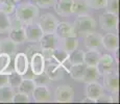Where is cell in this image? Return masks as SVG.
Segmentation results:
<instances>
[{
  "instance_id": "cell-24",
  "label": "cell",
  "mask_w": 120,
  "mask_h": 104,
  "mask_svg": "<svg viewBox=\"0 0 120 104\" xmlns=\"http://www.w3.org/2000/svg\"><path fill=\"white\" fill-rule=\"evenodd\" d=\"M86 68L85 64H76V65H71V67L69 68V75L71 76V78L77 81H82V76H84V71Z\"/></svg>"
},
{
  "instance_id": "cell-44",
  "label": "cell",
  "mask_w": 120,
  "mask_h": 104,
  "mask_svg": "<svg viewBox=\"0 0 120 104\" xmlns=\"http://www.w3.org/2000/svg\"><path fill=\"white\" fill-rule=\"evenodd\" d=\"M0 3H1V0H0Z\"/></svg>"
},
{
  "instance_id": "cell-26",
  "label": "cell",
  "mask_w": 120,
  "mask_h": 104,
  "mask_svg": "<svg viewBox=\"0 0 120 104\" xmlns=\"http://www.w3.org/2000/svg\"><path fill=\"white\" fill-rule=\"evenodd\" d=\"M67 59H68V52L65 51L63 48L56 47L52 50L51 53V61H54L59 65H63Z\"/></svg>"
},
{
  "instance_id": "cell-20",
  "label": "cell",
  "mask_w": 120,
  "mask_h": 104,
  "mask_svg": "<svg viewBox=\"0 0 120 104\" xmlns=\"http://www.w3.org/2000/svg\"><path fill=\"white\" fill-rule=\"evenodd\" d=\"M90 6L87 0H73L71 6V14L76 16L87 15L89 14Z\"/></svg>"
},
{
  "instance_id": "cell-10",
  "label": "cell",
  "mask_w": 120,
  "mask_h": 104,
  "mask_svg": "<svg viewBox=\"0 0 120 104\" xmlns=\"http://www.w3.org/2000/svg\"><path fill=\"white\" fill-rule=\"evenodd\" d=\"M29 69V59L26 54L23 52H19L15 54L14 58V71L20 75H25Z\"/></svg>"
},
{
  "instance_id": "cell-5",
  "label": "cell",
  "mask_w": 120,
  "mask_h": 104,
  "mask_svg": "<svg viewBox=\"0 0 120 104\" xmlns=\"http://www.w3.org/2000/svg\"><path fill=\"white\" fill-rule=\"evenodd\" d=\"M74 99V90L70 85H59L54 91V101L57 103H70Z\"/></svg>"
},
{
  "instance_id": "cell-11",
  "label": "cell",
  "mask_w": 120,
  "mask_h": 104,
  "mask_svg": "<svg viewBox=\"0 0 120 104\" xmlns=\"http://www.w3.org/2000/svg\"><path fill=\"white\" fill-rule=\"evenodd\" d=\"M53 33L55 34V36H56L59 40L76 36V32L74 30L73 24H71V23H69V22H64V21L57 23Z\"/></svg>"
},
{
  "instance_id": "cell-39",
  "label": "cell",
  "mask_w": 120,
  "mask_h": 104,
  "mask_svg": "<svg viewBox=\"0 0 120 104\" xmlns=\"http://www.w3.org/2000/svg\"><path fill=\"white\" fill-rule=\"evenodd\" d=\"M8 85V76L6 73L0 72V87Z\"/></svg>"
},
{
  "instance_id": "cell-13",
  "label": "cell",
  "mask_w": 120,
  "mask_h": 104,
  "mask_svg": "<svg viewBox=\"0 0 120 104\" xmlns=\"http://www.w3.org/2000/svg\"><path fill=\"white\" fill-rule=\"evenodd\" d=\"M45 65H46V61L44 58L43 54L41 53V51L36 52L29 58V68H30L34 75L43 73L44 69H45Z\"/></svg>"
},
{
  "instance_id": "cell-32",
  "label": "cell",
  "mask_w": 120,
  "mask_h": 104,
  "mask_svg": "<svg viewBox=\"0 0 120 104\" xmlns=\"http://www.w3.org/2000/svg\"><path fill=\"white\" fill-rule=\"evenodd\" d=\"M33 80H34V82L36 85H47L48 86V85L50 84V82H51V80H50L49 77L46 75L45 72L34 75Z\"/></svg>"
},
{
  "instance_id": "cell-23",
  "label": "cell",
  "mask_w": 120,
  "mask_h": 104,
  "mask_svg": "<svg viewBox=\"0 0 120 104\" xmlns=\"http://www.w3.org/2000/svg\"><path fill=\"white\" fill-rule=\"evenodd\" d=\"M59 42L61 43V48H63L68 53L77 49L78 45H79V42H78V39L76 38V36H69V38H66V39H62V40H59Z\"/></svg>"
},
{
  "instance_id": "cell-1",
  "label": "cell",
  "mask_w": 120,
  "mask_h": 104,
  "mask_svg": "<svg viewBox=\"0 0 120 104\" xmlns=\"http://www.w3.org/2000/svg\"><path fill=\"white\" fill-rule=\"evenodd\" d=\"M14 14L16 19L25 25L38 21L40 16V10L37 4H34L31 2H21L16 4Z\"/></svg>"
},
{
  "instance_id": "cell-6",
  "label": "cell",
  "mask_w": 120,
  "mask_h": 104,
  "mask_svg": "<svg viewBox=\"0 0 120 104\" xmlns=\"http://www.w3.org/2000/svg\"><path fill=\"white\" fill-rule=\"evenodd\" d=\"M103 89H105L111 95L118 94L119 77L117 71H112L103 75Z\"/></svg>"
},
{
  "instance_id": "cell-30",
  "label": "cell",
  "mask_w": 120,
  "mask_h": 104,
  "mask_svg": "<svg viewBox=\"0 0 120 104\" xmlns=\"http://www.w3.org/2000/svg\"><path fill=\"white\" fill-rule=\"evenodd\" d=\"M68 61L71 65L84 64V51L75 49L68 53Z\"/></svg>"
},
{
  "instance_id": "cell-3",
  "label": "cell",
  "mask_w": 120,
  "mask_h": 104,
  "mask_svg": "<svg viewBox=\"0 0 120 104\" xmlns=\"http://www.w3.org/2000/svg\"><path fill=\"white\" fill-rule=\"evenodd\" d=\"M99 25L101 29L107 32H112L117 29L118 25V15L110 11H105L99 16Z\"/></svg>"
},
{
  "instance_id": "cell-22",
  "label": "cell",
  "mask_w": 120,
  "mask_h": 104,
  "mask_svg": "<svg viewBox=\"0 0 120 104\" xmlns=\"http://www.w3.org/2000/svg\"><path fill=\"white\" fill-rule=\"evenodd\" d=\"M8 33V38L17 45H20V44H23L24 42H26L24 26L17 27V28H11Z\"/></svg>"
},
{
  "instance_id": "cell-38",
  "label": "cell",
  "mask_w": 120,
  "mask_h": 104,
  "mask_svg": "<svg viewBox=\"0 0 120 104\" xmlns=\"http://www.w3.org/2000/svg\"><path fill=\"white\" fill-rule=\"evenodd\" d=\"M54 2L55 0H38L36 3L41 8H49L54 5Z\"/></svg>"
},
{
  "instance_id": "cell-21",
  "label": "cell",
  "mask_w": 120,
  "mask_h": 104,
  "mask_svg": "<svg viewBox=\"0 0 120 104\" xmlns=\"http://www.w3.org/2000/svg\"><path fill=\"white\" fill-rule=\"evenodd\" d=\"M17 44L14 43L10 38H3L0 40V52L14 56L17 53Z\"/></svg>"
},
{
  "instance_id": "cell-40",
  "label": "cell",
  "mask_w": 120,
  "mask_h": 104,
  "mask_svg": "<svg viewBox=\"0 0 120 104\" xmlns=\"http://www.w3.org/2000/svg\"><path fill=\"white\" fill-rule=\"evenodd\" d=\"M82 102H91V103H93L94 101L92 100V99H90V98H87V97H85V99L82 101Z\"/></svg>"
},
{
  "instance_id": "cell-34",
  "label": "cell",
  "mask_w": 120,
  "mask_h": 104,
  "mask_svg": "<svg viewBox=\"0 0 120 104\" xmlns=\"http://www.w3.org/2000/svg\"><path fill=\"white\" fill-rule=\"evenodd\" d=\"M29 101H30V97L19 91H18V93L14 94L13 99H11L13 103H28Z\"/></svg>"
},
{
  "instance_id": "cell-17",
  "label": "cell",
  "mask_w": 120,
  "mask_h": 104,
  "mask_svg": "<svg viewBox=\"0 0 120 104\" xmlns=\"http://www.w3.org/2000/svg\"><path fill=\"white\" fill-rule=\"evenodd\" d=\"M38 43L41 50H53L59 47V39L54 33H43Z\"/></svg>"
},
{
  "instance_id": "cell-12",
  "label": "cell",
  "mask_w": 120,
  "mask_h": 104,
  "mask_svg": "<svg viewBox=\"0 0 120 104\" xmlns=\"http://www.w3.org/2000/svg\"><path fill=\"white\" fill-rule=\"evenodd\" d=\"M31 97L34 100V102L38 103L49 102L51 100L50 90L47 85H36L31 93Z\"/></svg>"
},
{
  "instance_id": "cell-7",
  "label": "cell",
  "mask_w": 120,
  "mask_h": 104,
  "mask_svg": "<svg viewBox=\"0 0 120 104\" xmlns=\"http://www.w3.org/2000/svg\"><path fill=\"white\" fill-rule=\"evenodd\" d=\"M97 69L100 73V75H105V74L115 71V59L113 55L109 53H105V54H100V57L97 62Z\"/></svg>"
},
{
  "instance_id": "cell-37",
  "label": "cell",
  "mask_w": 120,
  "mask_h": 104,
  "mask_svg": "<svg viewBox=\"0 0 120 104\" xmlns=\"http://www.w3.org/2000/svg\"><path fill=\"white\" fill-rule=\"evenodd\" d=\"M30 44H31V45L27 46L26 52H25V54H26V56L28 57V59L30 58V57L33 56L36 52L41 51V48H40V46H39V45H36V43H30Z\"/></svg>"
},
{
  "instance_id": "cell-9",
  "label": "cell",
  "mask_w": 120,
  "mask_h": 104,
  "mask_svg": "<svg viewBox=\"0 0 120 104\" xmlns=\"http://www.w3.org/2000/svg\"><path fill=\"white\" fill-rule=\"evenodd\" d=\"M44 72L51 81H59L64 78V69L61 65L54 61H48V64L45 65Z\"/></svg>"
},
{
  "instance_id": "cell-14",
  "label": "cell",
  "mask_w": 120,
  "mask_h": 104,
  "mask_svg": "<svg viewBox=\"0 0 120 104\" xmlns=\"http://www.w3.org/2000/svg\"><path fill=\"white\" fill-rule=\"evenodd\" d=\"M84 45L88 50H98L101 47V34L95 30L85 34Z\"/></svg>"
},
{
  "instance_id": "cell-2",
  "label": "cell",
  "mask_w": 120,
  "mask_h": 104,
  "mask_svg": "<svg viewBox=\"0 0 120 104\" xmlns=\"http://www.w3.org/2000/svg\"><path fill=\"white\" fill-rule=\"evenodd\" d=\"M73 27H74V30L76 32V36L79 34V36H84L85 34L95 30L96 27H97V23L93 17H91V16H89V14H87V15L77 16L76 19L73 22Z\"/></svg>"
},
{
  "instance_id": "cell-33",
  "label": "cell",
  "mask_w": 120,
  "mask_h": 104,
  "mask_svg": "<svg viewBox=\"0 0 120 104\" xmlns=\"http://www.w3.org/2000/svg\"><path fill=\"white\" fill-rule=\"evenodd\" d=\"M15 8H16V4L13 2L8 1V0H1V3H0V10L2 11H4L8 15H11V14L15 13Z\"/></svg>"
},
{
  "instance_id": "cell-15",
  "label": "cell",
  "mask_w": 120,
  "mask_h": 104,
  "mask_svg": "<svg viewBox=\"0 0 120 104\" xmlns=\"http://www.w3.org/2000/svg\"><path fill=\"white\" fill-rule=\"evenodd\" d=\"M119 39L118 36L112 32H108L101 36V46L109 52H116L118 50Z\"/></svg>"
},
{
  "instance_id": "cell-18",
  "label": "cell",
  "mask_w": 120,
  "mask_h": 104,
  "mask_svg": "<svg viewBox=\"0 0 120 104\" xmlns=\"http://www.w3.org/2000/svg\"><path fill=\"white\" fill-rule=\"evenodd\" d=\"M73 0H55L54 10L59 15L67 17L71 15V6H72Z\"/></svg>"
},
{
  "instance_id": "cell-41",
  "label": "cell",
  "mask_w": 120,
  "mask_h": 104,
  "mask_svg": "<svg viewBox=\"0 0 120 104\" xmlns=\"http://www.w3.org/2000/svg\"><path fill=\"white\" fill-rule=\"evenodd\" d=\"M8 1H11V2H13V3H15V4H17V3H19L21 0H8Z\"/></svg>"
},
{
  "instance_id": "cell-4",
  "label": "cell",
  "mask_w": 120,
  "mask_h": 104,
  "mask_svg": "<svg viewBox=\"0 0 120 104\" xmlns=\"http://www.w3.org/2000/svg\"><path fill=\"white\" fill-rule=\"evenodd\" d=\"M37 23L39 24L43 33H53L55 27H56V24L59 23V20L52 14L46 13L43 14L42 16H39Z\"/></svg>"
},
{
  "instance_id": "cell-29",
  "label": "cell",
  "mask_w": 120,
  "mask_h": 104,
  "mask_svg": "<svg viewBox=\"0 0 120 104\" xmlns=\"http://www.w3.org/2000/svg\"><path fill=\"white\" fill-rule=\"evenodd\" d=\"M11 19L10 15L5 14L0 10V33H8L11 29Z\"/></svg>"
},
{
  "instance_id": "cell-43",
  "label": "cell",
  "mask_w": 120,
  "mask_h": 104,
  "mask_svg": "<svg viewBox=\"0 0 120 104\" xmlns=\"http://www.w3.org/2000/svg\"><path fill=\"white\" fill-rule=\"evenodd\" d=\"M33 1H34V2H37V1H38V0H33Z\"/></svg>"
},
{
  "instance_id": "cell-27",
  "label": "cell",
  "mask_w": 120,
  "mask_h": 104,
  "mask_svg": "<svg viewBox=\"0 0 120 104\" xmlns=\"http://www.w3.org/2000/svg\"><path fill=\"white\" fill-rule=\"evenodd\" d=\"M34 86H36V84H34L33 78H22V81L20 82L19 86L17 89L19 92H22V93L28 95V96H31Z\"/></svg>"
},
{
  "instance_id": "cell-19",
  "label": "cell",
  "mask_w": 120,
  "mask_h": 104,
  "mask_svg": "<svg viewBox=\"0 0 120 104\" xmlns=\"http://www.w3.org/2000/svg\"><path fill=\"white\" fill-rule=\"evenodd\" d=\"M100 78V73L96 66H86L84 71V76H82V82L89 83L93 81H98Z\"/></svg>"
},
{
  "instance_id": "cell-36",
  "label": "cell",
  "mask_w": 120,
  "mask_h": 104,
  "mask_svg": "<svg viewBox=\"0 0 120 104\" xmlns=\"http://www.w3.org/2000/svg\"><path fill=\"white\" fill-rule=\"evenodd\" d=\"M105 8L107 11L118 15V0H107Z\"/></svg>"
},
{
  "instance_id": "cell-31",
  "label": "cell",
  "mask_w": 120,
  "mask_h": 104,
  "mask_svg": "<svg viewBox=\"0 0 120 104\" xmlns=\"http://www.w3.org/2000/svg\"><path fill=\"white\" fill-rule=\"evenodd\" d=\"M8 85H10L11 87H13V89H17V87L19 86L20 82L22 81L23 76L18 74L17 72H15L14 70L8 73Z\"/></svg>"
},
{
  "instance_id": "cell-28",
  "label": "cell",
  "mask_w": 120,
  "mask_h": 104,
  "mask_svg": "<svg viewBox=\"0 0 120 104\" xmlns=\"http://www.w3.org/2000/svg\"><path fill=\"white\" fill-rule=\"evenodd\" d=\"M14 94H15V91L10 85H5V86L0 87V102L2 103L11 102Z\"/></svg>"
},
{
  "instance_id": "cell-35",
  "label": "cell",
  "mask_w": 120,
  "mask_h": 104,
  "mask_svg": "<svg viewBox=\"0 0 120 104\" xmlns=\"http://www.w3.org/2000/svg\"><path fill=\"white\" fill-rule=\"evenodd\" d=\"M87 1H88L90 8H93L95 11L105 8V3H107V0H87Z\"/></svg>"
},
{
  "instance_id": "cell-16",
  "label": "cell",
  "mask_w": 120,
  "mask_h": 104,
  "mask_svg": "<svg viewBox=\"0 0 120 104\" xmlns=\"http://www.w3.org/2000/svg\"><path fill=\"white\" fill-rule=\"evenodd\" d=\"M103 93H105V89H103L102 85H101L100 83H98L97 81L87 83L86 91H85V97L92 99L94 102H96L97 99Z\"/></svg>"
},
{
  "instance_id": "cell-42",
  "label": "cell",
  "mask_w": 120,
  "mask_h": 104,
  "mask_svg": "<svg viewBox=\"0 0 120 104\" xmlns=\"http://www.w3.org/2000/svg\"><path fill=\"white\" fill-rule=\"evenodd\" d=\"M0 66H1V54H0Z\"/></svg>"
},
{
  "instance_id": "cell-25",
  "label": "cell",
  "mask_w": 120,
  "mask_h": 104,
  "mask_svg": "<svg viewBox=\"0 0 120 104\" xmlns=\"http://www.w3.org/2000/svg\"><path fill=\"white\" fill-rule=\"evenodd\" d=\"M100 54L98 50H88L84 52V64L86 66H97Z\"/></svg>"
},
{
  "instance_id": "cell-8",
  "label": "cell",
  "mask_w": 120,
  "mask_h": 104,
  "mask_svg": "<svg viewBox=\"0 0 120 104\" xmlns=\"http://www.w3.org/2000/svg\"><path fill=\"white\" fill-rule=\"evenodd\" d=\"M24 30H25V36H26V41L28 43H38L40 41L41 36H43V31L41 30L40 26L37 22L28 23V24L24 25Z\"/></svg>"
}]
</instances>
